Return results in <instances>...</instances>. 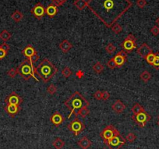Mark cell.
Returning a JSON list of instances; mask_svg holds the SVG:
<instances>
[{
    "label": "cell",
    "instance_id": "obj_11",
    "mask_svg": "<svg viewBox=\"0 0 159 149\" xmlns=\"http://www.w3.org/2000/svg\"><path fill=\"white\" fill-rule=\"evenodd\" d=\"M5 102L6 104L20 105L23 102V99L17 93H16L15 91H13V92L10 93L8 96L6 97V99H5Z\"/></svg>",
    "mask_w": 159,
    "mask_h": 149
},
{
    "label": "cell",
    "instance_id": "obj_6",
    "mask_svg": "<svg viewBox=\"0 0 159 149\" xmlns=\"http://www.w3.org/2000/svg\"><path fill=\"white\" fill-rule=\"evenodd\" d=\"M137 39H136L133 34H129L123 41L121 47L123 48V51H125L126 53H130L133 52V49L137 48Z\"/></svg>",
    "mask_w": 159,
    "mask_h": 149
},
{
    "label": "cell",
    "instance_id": "obj_50",
    "mask_svg": "<svg viewBox=\"0 0 159 149\" xmlns=\"http://www.w3.org/2000/svg\"><path fill=\"white\" fill-rule=\"evenodd\" d=\"M138 149H141V148H138Z\"/></svg>",
    "mask_w": 159,
    "mask_h": 149
},
{
    "label": "cell",
    "instance_id": "obj_37",
    "mask_svg": "<svg viewBox=\"0 0 159 149\" xmlns=\"http://www.w3.org/2000/svg\"><path fill=\"white\" fill-rule=\"evenodd\" d=\"M150 31H151V33L153 34L154 36H158L159 34V27H158L157 25L152 27Z\"/></svg>",
    "mask_w": 159,
    "mask_h": 149
},
{
    "label": "cell",
    "instance_id": "obj_46",
    "mask_svg": "<svg viewBox=\"0 0 159 149\" xmlns=\"http://www.w3.org/2000/svg\"><path fill=\"white\" fill-rule=\"evenodd\" d=\"M83 76H84V73L81 70H79L78 72L77 73V77H78V78H81V77H83Z\"/></svg>",
    "mask_w": 159,
    "mask_h": 149
},
{
    "label": "cell",
    "instance_id": "obj_5",
    "mask_svg": "<svg viewBox=\"0 0 159 149\" xmlns=\"http://www.w3.org/2000/svg\"><path fill=\"white\" fill-rule=\"evenodd\" d=\"M126 140L125 137H123L119 133V131L117 130L113 137L109 141H107L105 144H106L109 149H120L126 145Z\"/></svg>",
    "mask_w": 159,
    "mask_h": 149
},
{
    "label": "cell",
    "instance_id": "obj_29",
    "mask_svg": "<svg viewBox=\"0 0 159 149\" xmlns=\"http://www.w3.org/2000/svg\"><path fill=\"white\" fill-rule=\"evenodd\" d=\"M112 30L113 32L115 33V34H120L121 32H122V30H123V27H121V25L119 24H117V23H115V24H114L111 27Z\"/></svg>",
    "mask_w": 159,
    "mask_h": 149
},
{
    "label": "cell",
    "instance_id": "obj_13",
    "mask_svg": "<svg viewBox=\"0 0 159 149\" xmlns=\"http://www.w3.org/2000/svg\"><path fill=\"white\" fill-rule=\"evenodd\" d=\"M4 109L9 116H10L12 118H14L18 114L21 109H20V105L6 104V106L4 107Z\"/></svg>",
    "mask_w": 159,
    "mask_h": 149
},
{
    "label": "cell",
    "instance_id": "obj_10",
    "mask_svg": "<svg viewBox=\"0 0 159 149\" xmlns=\"http://www.w3.org/2000/svg\"><path fill=\"white\" fill-rule=\"evenodd\" d=\"M116 130L117 129L113 125L107 126L105 129L100 133V137H101V139L105 143L107 141H109L110 138L113 137V135L115 134Z\"/></svg>",
    "mask_w": 159,
    "mask_h": 149
},
{
    "label": "cell",
    "instance_id": "obj_18",
    "mask_svg": "<svg viewBox=\"0 0 159 149\" xmlns=\"http://www.w3.org/2000/svg\"><path fill=\"white\" fill-rule=\"evenodd\" d=\"M58 6L56 5L53 4L52 2L45 8V14L48 15L51 18H53L55 16H56V14L58 13Z\"/></svg>",
    "mask_w": 159,
    "mask_h": 149
},
{
    "label": "cell",
    "instance_id": "obj_48",
    "mask_svg": "<svg viewBox=\"0 0 159 149\" xmlns=\"http://www.w3.org/2000/svg\"><path fill=\"white\" fill-rule=\"evenodd\" d=\"M158 125L159 126V119H158Z\"/></svg>",
    "mask_w": 159,
    "mask_h": 149
},
{
    "label": "cell",
    "instance_id": "obj_41",
    "mask_svg": "<svg viewBox=\"0 0 159 149\" xmlns=\"http://www.w3.org/2000/svg\"><path fill=\"white\" fill-rule=\"evenodd\" d=\"M67 0H53V3L55 5H56L57 6H61L64 4L65 2H67Z\"/></svg>",
    "mask_w": 159,
    "mask_h": 149
},
{
    "label": "cell",
    "instance_id": "obj_40",
    "mask_svg": "<svg viewBox=\"0 0 159 149\" xmlns=\"http://www.w3.org/2000/svg\"><path fill=\"white\" fill-rule=\"evenodd\" d=\"M94 97H95V99H97V100H101L102 99V91H95V94H94Z\"/></svg>",
    "mask_w": 159,
    "mask_h": 149
},
{
    "label": "cell",
    "instance_id": "obj_17",
    "mask_svg": "<svg viewBox=\"0 0 159 149\" xmlns=\"http://www.w3.org/2000/svg\"><path fill=\"white\" fill-rule=\"evenodd\" d=\"M36 53H38V52H37L36 49H35L31 44L27 45L22 50V54L24 55L27 59H30L31 57H32L34 54H36Z\"/></svg>",
    "mask_w": 159,
    "mask_h": 149
},
{
    "label": "cell",
    "instance_id": "obj_45",
    "mask_svg": "<svg viewBox=\"0 0 159 149\" xmlns=\"http://www.w3.org/2000/svg\"><path fill=\"white\" fill-rule=\"evenodd\" d=\"M7 52H6L5 50H3L2 48H0V59H4L5 57L7 56Z\"/></svg>",
    "mask_w": 159,
    "mask_h": 149
},
{
    "label": "cell",
    "instance_id": "obj_44",
    "mask_svg": "<svg viewBox=\"0 0 159 149\" xmlns=\"http://www.w3.org/2000/svg\"><path fill=\"white\" fill-rule=\"evenodd\" d=\"M38 59H39V56L38 55V53H36V54H34V56L31 57V59H30V62L34 64V63H36L37 61L38 60Z\"/></svg>",
    "mask_w": 159,
    "mask_h": 149
},
{
    "label": "cell",
    "instance_id": "obj_23",
    "mask_svg": "<svg viewBox=\"0 0 159 149\" xmlns=\"http://www.w3.org/2000/svg\"><path fill=\"white\" fill-rule=\"evenodd\" d=\"M73 5L79 10H82L87 6V1L86 0H75L73 2Z\"/></svg>",
    "mask_w": 159,
    "mask_h": 149
},
{
    "label": "cell",
    "instance_id": "obj_16",
    "mask_svg": "<svg viewBox=\"0 0 159 149\" xmlns=\"http://www.w3.org/2000/svg\"><path fill=\"white\" fill-rule=\"evenodd\" d=\"M126 108V106L125 104L119 99L116 100L114 102V104H112V110L117 114H121L122 113H123V111L125 110Z\"/></svg>",
    "mask_w": 159,
    "mask_h": 149
},
{
    "label": "cell",
    "instance_id": "obj_15",
    "mask_svg": "<svg viewBox=\"0 0 159 149\" xmlns=\"http://www.w3.org/2000/svg\"><path fill=\"white\" fill-rule=\"evenodd\" d=\"M137 53L140 56L145 59V57L147 56V55L149 54V53H152V50H151V48H150L148 44H146V43H143L139 48H137Z\"/></svg>",
    "mask_w": 159,
    "mask_h": 149
},
{
    "label": "cell",
    "instance_id": "obj_42",
    "mask_svg": "<svg viewBox=\"0 0 159 149\" xmlns=\"http://www.w3.org/2000/svg\"><path fill=\"white\" fill-rule=\"evenodd\" d=\"M109 98H110V94L109 93V91H102V99H101V100H103V101H107Z\"/></svg>",
    "mask_w": 159,
    "mask_h": 149
},
{
    "label": "cell",
    "instance_id": "obj_25",
    "mask_svg": "<svg viewBox=\"0 0 159 149\" xmlns=\"http://www.w3.org/2000/svg\"><path fill=\"white\" fill-rule=\"evenodd\" d=\"M144 111V108H143L141 104L139 103H136L133 105V106L132 107V113H133V115H137L138 113H141Z\"/></svg>",
    "mask_w": 159,
    "mask_h": 149
},
{
    "label": "cell",
    "instance_id": "obj_22",
    "mask_svg": "<svg viewBox=\"0 0 159 149\" xmlns=\"http://www.w3.org/2000/svg\"><path fill=\"white\" fill-rule=\"evenodd\" d=\"M53 145L55 149H62L65 146V142L60 137H56L53 141Z\"/></svg>",
    "mask_w": 159,
    "mask_h": 149
},
{
    "label": "cell",
    "instance_id": "obj_30",
    "mask_svg": "<svg viewBox=\"0 0 159 149\" xmlns=\"http://www.w3.org/2000/svg\"><path fill=\"white\" fill-rule=\"evenodd\" d=\"M89 114H90V110H89L87 107L85 106L80 110V112H79L78 113V116H81L83 118H84V117L87 116Z\"/></svg>",
    "mask_w": 159,
    "mask_h": 149
},
{
    "label": "cell",
    "instance_id": "obj_49",
    "mask_svg": "<svg viewBox=\"0 0 159 149\" xmlns=\"http://www.w3.org/2000/svg\"><path fill=\"white\" fill-rule=\"evenodd\" d=\"M102 149H106V148H102Z\"/></svg>",
    "mask_w": 159,
    "mask_h": 149
},
{
    "label": "cell",
    "instance_id": "obj_36",
    "mask_svg": "<svg viewBox=\"0 0 159 149\" xmlns=\"http://www.w3.org/2000/svg\"><path fill=\"white\" fill-rule=\"evenodd\" d=\"M107 66H108V67H109V69H111V70H114L115 67H117L116 64H115V61H114L113 57L108 61V63H107Z\"/></svg>",
    "mask_w": 159,
    "mask_h": 149
},
{
    "label": "cell",
    "instance_id": "obj_14",
    "mask_svg": "<svg viewBox=\"0 0 159 149\" xmlns=\"http://www.w3.org/2000/svg\"><path fill=\"white\" fill-rule=\"evenodd\" d=\"M64 120L65 118L58 112H55L50 118V121L53 125L55 126V127H58L59 125H61L64 122Z\"/></svg>",
    "mask_w": 159,
    "mask_h": 149
},
{
    "label": "cell",
    "instance_id": "obj_1",
    "mask_svg": "<svg viewBox=\"0 0 159 149\" xmlns=\"http://www.w3.org/2000/svg\"><path fill=\"white\" fill-rule=\"evenodd\" d=\"M133 6L130 0H88L87 6L95 16L111 28Z\"/></svg>",
    "mask_w": 159,
    "mask_h": 149
},
{
    "label": "cell",
    "instance_id": "obj_33",
    "mask_svg": "<svg viewBox=\"0 0 159 149\" xmlns=\"http://www.w3.org/2000/svg\"><path fill=\"white\" fill-rule=\"evenodd\" d=\"M115 49H116V48H115V46L112 43H109V44H107V46L105 47V50H106V52L109 54H112V53H114Z\"/></svg>",
    "mask_w": 159,
    "mask_h": 149
},
{
    "label": "cell",
    "instance_id": "obj_35",
    "mask_svg": "<svg viewBox=\"0 0 159 149\" xmlns=\"http://www.w3.org/2000/svg\"><path fill=\"white\" fill-rule=\"evenodd\" d=\"M125 138L126 140V141H129V142L132 143V142H133V141L137 139V136L133 133H129L126 136Z\"/></svg>",
    "mask_w": 159,
    "mask_h": 149
},
{
    "label": "cell",
    "instance_id": "obj_20",
    "mask_svg": "<svg viewBox=\"0 0 159 149\" xmlns=\"http://www.w3.org/2000/svg\"><path fill=\"white\" fill-rule=\"evenodd\" d=\"M59 49H60L63 53H67L70 50L71 48H72V44H71L68 40H63L62 42L59 44Z\"/></svg>",
    "mask_w": 159,
    "mask_h": 149
},
{
    "label": "cell",
    "instance_id": "obj_47",
    "mask_svg": "<svg viewBox=\"0 0 159 149\" xmlns=\"http://www.w3.org/2000/svg\"><path fill=\"white\" fill-rule=\"evenodd\" d=\"M155 24H156V25H157L158 27H159V17H158V18L156 19V20H155Z\"/></svg>",
    "mask_w": 159,
    "mask_h": 149
},
{
    "label": "cell",
    "instance_id": "obj_7",
    "mask_svg": "<svg viewBox=\"0 0 159 149\" xmlns=\"http://www.w3.org/2000/svg\"><path fill=\"white\" fill-rule=\"evenodd\" d=\"M151 119V116L146 112L143 111L141 113H138L137 115L132 116V119L137 124V126L141 128L145 127L147 122H149Z\"/></svg>",
    "mask_w": 159,
    "mask_h": 149
},
{
    "label": "cell",
    "instance_id": "obj_2",
    "mask_svg": "<svg viewBox=\"0 0 159 149\" xmlns=\"http://www.w3.org/2000/svg\"><path fill=\"white\" fill-rule=\"evenodd\" d=\"M64 105L70 111V113L68 116V119H70L72 115L78 116L80 110L85 106L88 107L89 102L81 93L78 91H75L67 100L65 101Z\"/></svg>",
    "mask_w": 159,
    "mask_h": 149
},
{
    "label": "cell",
    "instance_id": "obj_4",
    "mask_svg": "<svg viewBox=\"0 0 159 149\" xmlns=\"http://www.w3.org/2000/svg\"><path fill=\"white\" fill-rule=\"evenodd\" d=\"M16 70L18 74L25 81H28L29 79L32 77L37 82H39V80L35 76V67L28 59L23 60Z\"/></svg>",
    "mask_w": 159,
    "mask_h": 149
},
{
    "label": "cell",
    "instance_id": "obj_39",
    "mask_svg": "<svg viewBox=\"0 0 159 149\" xmlns=\"http://www.w3.org/2000/svg\"><path fill=\"white\" fill-rule=\"evenodd\" d=\"M154 67H155L156 70H159V56L157 54V56H156V57H155V61H154L153 63V65H152Z\"/></svg>",
    "mask_w": 159,
    "mask_h": 149
},
{
    "label": "cell",
    "instance_id": "obj_9",
    "mask_svg": "<svg viewBox=\"0 0 159 149\" xmlns=\"http://www.w3.org/2000/svg\"><path fill=\"white\" fill-rule=\"evenodd\" d=\"M31 14L36 19L40 20L41 19L44 17L45 15V7L44 5L41 4V2H38L35 6L30 10Z\"/></svg>",
    "mask_w": 159,
    "mask_h": 149
},
{
    "label": "cell",
    "instance_id": "obj_27",
    "mask_svg": "<svg viewBox=\"0 0 159 149\" xmlns=\"http://www.w3.org/2000/svg\"><path fill=\"white\" fill-rule=\"evenodd\" d=\"M156 56H157V54H155V53H154L153 52L151 53H149V54L147 55V56L145 57V60L147 61V63H148L149 65H153V63L154 61H155V57H156Z\"/></svg>",
    "mask_w": 159,
    "mask_h": 149
},
{
    "label": "cell",
    "instance_id": "obj_32",
    "mask_svg": "<svg viewBox=\"0 0 159 149\" xmlns=\"http://www.w3.org/2000/svg\"><path fill=\"white\" fill-rule=\"evenodd\" d=\"M56 91H57L56 86L53 85V84L50 85L48 87H47V92H48V94H50L51 95H53L54 94H55Z\"/></svg>",
    "mask_w": 159,
    "mask_h": 149
},
{
    "label": "cell",
    "instance_id": "obj_38",
    "mask_svg": "<svg viewBox=\"0 0 159 149\" xmlns=\"http://www.w3.org/2000/svg\"><path fill=\"white\" fill-rule=\"evenodd\" d=\"M146 5H147V1L146 0H137V6L140 9L144 8Z\"/></svg>",
    "mask_w": 159,
    "mask_h": 149
},
{
    "label": "cell",
    "instance_id": "obj_3",
    "mask_svg": "<svg viewBox=\"0 0 159 149\" xmlns=\"http://www.w3.org/2000/svg\"><path fill=\"white\" fill-rule=\"evenodd\" d=\"M58 72V69L50 61L44 59L37 67H35V75H38L44 83H48Z\"/></svg>",
    "mask_w": 159,
    "mask_h": 149
},
{
    "label": "cell",
    "instance_id": "obj_24",
    "mask_svg": "<svg viewBox=\"0 0 159 149\" xmlns=\"http://www.w3.org/2000/svg\"><path fill=\"white\" fill-rule=\"evenodd\" d=\"M12 36V34H10L7 30H3L0 32V39L3 41V42H6L9 41Z\"/></svg>",
    "mask_w": 159,
    "mask_h": 149
},
{
    "label": "cell",
    "instance_id": "obj_26",
    "mask_svg": "<svg viewBox=\"0 0 159 149\" xmlns=\"http://www.w3.org/2000/svg\"><path fill=\"white\" fill-rule=\"evenodd\" d=\"M140 77L142 81L144 83H147L151 80V74L150 73V72H148L147 70H144L143 72H142L140 75Z\"/></svg>",
    "mask_w": 159,
    "mask_h": 149
},
{
    "label": "cell",
    "instance_id": "obj_8",
    "mask_svg": "<svg viewBox=\"0 0 159 149\" xmlns=\"http://www.w3.org/2000/svg\"><path fill=\"white\" fill-rule=\"evenodd\" d=\"M67 128L71 131L75 136H78L81 134L85 129V125L83 122H81L78 118H75V119L67 125Z\"/></svg>",
    "mask_w": 159,
    "mask_h": 149
},
{
    "label": "cell",
    "instance_id": "obj_28",
    "mask_svg": "<svg viewBox=\"0 0 159 149\" xmlns=\"http://www.w3.org/2000/svg\"><path fill=\"white\" fill-rule=\"evenodd\" d=\"M93 70L96 73H101L104 70V66L101 64L100 62H97L94 66H93Z\"/></svg>",
    "mask_w": 159,
    "mask_h": 149
},
{
    "label": "cell",
    "instance_id": "obj_34",
    "mask_svg": "<svg viewBox=\"0 0 159 149\" xmlns=\"http://www.w3.org/2000/svg\"><path fill=\"white\" fill-rule=\"evenodd\" d=\"M17 74H18V73H17L16 68H11L7 72V75H8V77H10V78H14Z\"/></svg>",
    "mask_w": 159,
    "mask_h": 149
},
{
    "label": "cell",
    "instance_id": "obj_19",
    "mask_svg": "<svg viewBox=\"0 0 159 149\" xmlns=\"http://www.w3.org/2000/svg\"><path fill=\"white\" fill-rule=\"evenodd\" d=\"M77 145L81 148L88 149L91 146V141L87 137H84L80 141H77Z\"/></svg>",
    "mask_w": 159,
    "mask_h": 149
},
{
    "label": "cell",
    "instance_id": "obj_21",
    "mask_svg": "<svg viewBox=\"0 0 159 149\" xmlns=\"http://www.w3.org/2000/svg\"><path fill=\"white\" fill-rule=\"evenodd\" d=\"M11 18L16 23L20 22V21L22 20V19L24 18V14L20 12V10H16V11H14V12L12 13V15H11Z\"/></svg>",
    "mask_w": 159,
    "mask_h": 149
},
{
    "label": "cell",
    "instance_id": "obj_31",
    "mask_svg": "<svg viewBox=\"0 0 159 149\" xmlns=\"http://www.w3.org/2000/svg\"><path fill=\"white\" fill-rule=\"evenodd\" d=\"M72 70H71L70 68L68 67H65L63 70H62V74H63V76L65 78H69V77L72 75Z\"/></svg>",
    "mask_w": 159,
    "mask_h": 149
},
{
    "label": "cell",
    "instance_id": "obj_43",
    "mask_svg": "<svg viewBox=\"0 0 159 149\" xmlns=\"http://www.w3.org/2000/svg\"><path fill=\"white\" fill-rule=\"evenodd\" d=\"M0 48H2L3 50H5L6 52H7V53H8L9 50L10 49V46L6 42H3L2 44H1V45H0Z\"/></svg>",
    "mask_w": 159,
    "mask_h": 149
},
{
    "label": "cell",
    "instance_id": "obj_12",
    "mask_svg": "<svg viewBox=\"0 0 159 149\" xmlns=\"http://www.w3.org/2000/svg\"><path fill=\"white\" fill-rule=\"evenodd\" d=\"M126 56L127 53H126L125 51L122 50L119 51V53H117L115 56L113 57L117 67H123L124 63H126Z\"/></svg>",
    "mask_w": 159,
    "mask_h": 149
}]
</instances>
